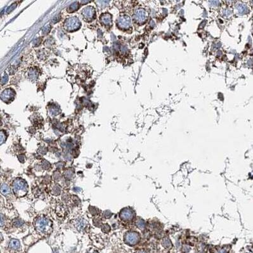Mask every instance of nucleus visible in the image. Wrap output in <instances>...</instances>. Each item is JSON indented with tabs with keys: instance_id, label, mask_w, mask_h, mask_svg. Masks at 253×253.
<instances>
[{
	"instance_id": "39448f33",
	"label": "nucleus",
	"mask_w": 253,
	"mask_h": 253,
	"mask_svg": "<svg viewBox=\"0 0 253 253\" xmlns=\"http://www.w3.org/2000/svg\"><path fill=\"white\" fill-rule=\"evenodd\" d=\"M118 25L119 27H121V29H127L129 28L131 26V18L128 16H124L121 17L118 21Z\"/></svg>"
},
{
	"instance_id": "6e6552de",
	"label": "nucleus",
	"mask_w": 253,
	"mask_h": 253,
	"mask_svg": "<svg viewBox=\"0 0 253 253\" xmlns=\"http://www.w3.org/2000/svg\"><path fill=\"white\" fill-rule=\"evenodd\" d=\"M75 18H72V19L68 21L65 23L66 26H67V29L69 31L71 30H75V29H78V28L80 26V22H79L78 20L74 19Z\"/></svg>"
},
{
	"instance_id": "a211bd4d",
	"label": "nucleus",
	"mask_w": 253,
	"mask_h": 253,
	"mask_svg": "<svg viewBox=\"0 0 253 253\" xmlns=\"http://www.w3.org/2000/svg\"><path fill=\"white\" fill-rule=\"evenodd\" d=\"M7 80H8V77H7V75H4L2 79H1V82L3 84H4L7 82Z\"/></svg>"
},
{
	"instance_id": "dca6fc26",
	"label": "nucleus",
	"mask_w": 253,
	"mask_h": 253,
	"mask_svg": "<svg viewBox=\"0 0 253 253\" xmlns=\"http://www.w3.org/2000/svg\"><path fill=\"white\" fill-rule=\"evenodd\" d=\"M5 223V218L3 214L0 213V226H3Z\"/></svg>"
},
{
	"instance_id": "9b49d317",
	"label": "nucleus",
	"mask_w": 253,
	"mask_h": 253,
	"mask_svg": "<svg viewBox=\"0 0 253 253\" xmlns=\"http://www.w3.org/2000/svg\"><path fill=\"white\" fill-rule=\"evenodd\" d=\"M102 22L103 24H105V26L109 25V24H111V17L110 15H104V17H102Z\"/></svg>"
},
{
	"instance_id": "f257e3e1",
	"label": "nucleus",
	"mask_w": 253,
	"mask_h": 253,
	"mask_svg": "<svg viewBox=\"0 0 253 253\" xmlns=\"http://www.w3.org/2000/svg\"><path fill=\"white\" fill-rule=\"evenodd\" d=\"M13 189L15 195L17 197H23L27 194V185L22 179H17L13 183Z\"/></svg>"
},
{
	"instance_id": "f3484780",
	"label": "nucleus",
	"mask_w": 253,
	"mask_h": 253,
	"mask_svg": "<svg viewBox=\"0 0 253 253\" xmlns=\"http://www.w3.org/2000/svg\"><path fill=\"white\" fill-rule=\"evenodd\" d=\"M13 224L15 225L16 226H21L22 225V222L21 220H16L13 221Z\"/></svg>"
},
{
	"instance_id": "f03ea898",
	"label": "nucleus",
	"mask_w": 253,
	"mask_h": 253,
	"mask_svg": "<svg viewBox=\"0 0 253 253\" xmlns=\"http://www.w3.org/2000/svg\"><path fill=\"white\" fill-rule=\"evenodd\" d=\"M36 228L39 232L44 233L50 229V222L45 218H40L37 220Z\"/></svg>"
},
{
	"instance_id": "0eeeda50",
	"label": "nucleus",
	"mask_w": 253,
	"mask_h": 253,
	"mask_svg": "<svg viewBox=\"0 0 253 253\" xmlns=\"http://www.w3.org/2000/svg\"><path fill=\"white\" fill-rule=\"evenodd\" d=\"M14 92L11 89H7L4 90L1 94V98L3 101L5 102H8L13 100L14 97Z\"/></svg>"
},
{
	"instance_id": "7ed1b4c3",
	"label": "nucleus",
	"mask_w": 253,
	"mask_h": 253,
	"mask_svg": "<svg viewBox=\"0 0 253 253\" xmlns=\"http://www.w3.org/2000/svg\"><path fill=\"white\" fill-rule=\"evenodd\" d=\"M148 18V13L143 9H138L134 13V19L138 24H143Z\"/></svg>"
},
{
	"instance_id": "4468645a",
	"label": "nucleus",
	"mask_w": 253,
	"mask_h": 253,
	"mask_svg": "<svg viewBox=\"0 0 253 253\" xmlns=\"http://www.w3.org/2000/svg\"><path fill=\"white\" fill-rule=\"evenodd\" d=\"M163 246L166 248L169 247L171 246V241L169 240V239H164L163 242Z\"/></svg>"
},
{
	"instance_id": "20e7f679",
	"label": "nucleus",
	"mask_w": 253,
	"mask_h": 253,
	"mask_svg": "<svg viewBox=\"0 0 253 253\" xmlns=\"http://www.w3.org/2000/svg\"><path fill=\"white\" fill-rule=\"evenodd\" d=\"M140 237L135 232H128L125 235V242L130 246H134L138 242Z\"/></svg>"
},
{
	"instance_id": "2eb2a0df",
	"label": "nucleus",
	"mask_w": 253,
	"mask_h": 253,
	"mask_svg": "<svg viewBox=\"0 0 253 253\" xmlns=\"http://www.w3.org/2000/svg\"><path fill=\"white\" fill-rule=\"evenodd\" d=\"M6 140V136L3 131H0V145L3 144Z\"/></svg>"
},
{
	"instance_id": "6ab92c4d",
	"label": "nucleus",
	"mask_w": 253,
	"mask_h": 253,
	"mask_svg": "<svg viewBox=\"0 0 253 253\" xmlns=\"http://www.w3.org/2000/svg\"><path fill=\"white\" fill-rule=\"evenodd\" d=\"M3 236L1 235V233H0V242H1L3 241Z\"/></svg>"
},
{
	"instance_id": "423d86ee",
	"label": "nucleus",
	"mask_w": 253,
	"mask_h": 253,
	"mask_svg": "<svg viewBox=\"0 0 253 253\" xmlns=\"http://www.w3.org/2000/svg\"><path fill=\"white\" fill-rule=\"evenodd\" d=\"M134 216H135L134 212L129 208H125V209H123L120 213V217L121 218V220L125 221L132 220L134 217Z\"/></svg>"
},
{
	"instance_id": "f8f14e48",
	"label": "nucleus",
	"mask_w": 253,
	"mask_h": 253,
	"mask_svg": "<svg viewBox=\"0 0 253 253\" xmlns=\"http://www.w3.org/2000/svg\"><path fill=\"white\" fill-rule=\"evenodd\" d=\"M136 226H138L140 230H143L145 227V223L143 220L139 219V220L136 221Z\"/></svg>"
},
{
	"instance_id": "1a4fd4ad",
	"label": "nucleus",
	"mask_w": 253,
	"mask_h": 253,
	"mask_svg": "<svg viewBox=\"0 0 253 253\" xmlns=\"http://www.w3.org/2000/svg\"><path fill=\"white\" fill-rule=\"evenodd\" d=\"M0 192H1V194H3V195L6 196V195H8V194H10V189L7 184L4 183V184H3L2 185H1V188H0Z\"/></svg>"
},
{
	"instance_id": "ddd939ff",
	"label": "nucleus",
	"mask_w": 253,
	"mask_h": 253,
	"mask_svg": "<svg viewBox=\"0 0 253 253\" xmlns=\"http://www.w3.org/2000/svg\"><path fill=\"white\" fill-rule=\"evenodd\" d=\"M237 10L240 14H245L247 12V8L243 5H240L237 7Z\"/></svg>"
},
{
	"instance_id": "9d476101",
	"label": "nucleus",
	"mask_w": 253,
	"mask_h": 253,
	"mask_svg": "<svg viewBox=\"0 0 253 253\" xmlns=\"http://www.w3.org/2000/svg\"><path fill=\"white\" fill-rule=\"evenodd\" d=\"M10 247L13 249H18L20 247V242L16 239H12L10 242Z\"/></svg>"
}]
</instances>
